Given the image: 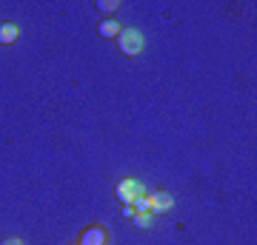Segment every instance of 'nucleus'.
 <instances>
[{
    "label": "nucleus",
    "instance_id": "1",
    "mask_svg": "<svg viewBox=\"0 0 257 245\" xmlns=\"http://www.w3.org/2000/svg\"><path fill=\"white\" fill-rule=\"evenodd\" d=\"M146 194V185L140 180H135V177H126V180L117 182V200L123 202V205H132V202L138 200V197H143Z\"/></svg>",
    "mask_w": 257,
    "mask_h": 245
},
{
    "label": "nucleus",
    "instance_id": "2",
    "mask_svg": "<svg viewBox=\"0 0 257 245\" xmlns=\"http://www.w3.org/2000/svg\"><path fill=\"white\" fill-rule=\"evenodd\" d=\"M117 46H120V52L123 55H140L143 52V35H140L138 29H123L117 35Z\"/></svg>",
    "mask_w": 257,
    "mask_h": 245
},
{
    "label": "nucleus",
    "instance_id": "3",
    "mask_svg": "<svg viewBox=\"0 0 257 245\" xmlns=\"http://www.w3.org/2000/svg\"><path fill=\"white\" fill-rule=\"evenodd\" d=\"M80 245H106V231H103L100 225L86 228L83 236H80Z\"/></svg>",
    "mask_w": 257,
    "mask_h": 245
},
{
    "label": "nucleus",
    "instance_id": "4",
    "mask_svg": "<svg viewBox=\"0 0 257 245\" xmlns=\"http://www.w3.org/2000/svg\"><path fill=\"white\" fill-rule=\"evenodd\" d=\"M172 205H175L172 194H157V197H152V214H163V211H169Z\"/></svg>",
    "mask_w": 257,
    "mask_h": 245
},
{
    "label": "nucleus",
    "instance_id": "5",
    "mask_svg": "<svg viewBox=\"0 0 257 245\" xmlns=\"http://www.w3.org/2000/svg\"><path fill=\"white\" fill-rule=\"evenodd\" d=\"M18 40V26L15 23H0V43H15Z\"/></svg>",
    "mask_w": 257,
    "mask_h": 245
},
{
    "label": "nucleus",
    "instance_id": "6",
    "mask_svg": "<svg viewBox=\"0 0 257 245\" xmlns=\"http://www.w3.org/2000/svg\"><path fill=\"white\" fill-rule=\"evenodd\" d=\"M123 29H120V23H117V18H109V20H103L100 23V35L103 37H117Z\"/></svg>",
    "mask_w": 257,
    "mask_h": 245
},
{
    "label": "nucleus",
    "instance_id": "7",
    "mask_svg": "<svg viewBox=\"0 0 257 245\" xmlns=\"http://www.w3.org/2000/svg\"><path fill=\"white\" fill-rule=\"evenodd\" d=\"M132 205H135V214H152V197H146V194L138 197Z\"/></svg>",
    "mask_w": 257,
    "mask_h": 245
},
{
    "label": "nucleus",
    "instance_id": "8",
    "mask_svg": "<svg viewBox=\"0 0 257 245\" xmlns=\"http://www.w3.org/2000/svg\"><path fill=\"white\" fill-rule=\"evenodd\" d=\"M135 225L138 228H152V222H155V214H135Z\"/></svg>",
    "mask_w": 257,
    "mask_h": 245
},
{
    "label": "nucleus",
    "instance_id": "9",
    "mask_svg": "<svg viewBox=\"0 0 257 245\" xmlns=\"http://www.w3.org/2000/svg\"><path fill=\"white\" fill-rule=\"evenodd\" d=\"M97 9H100V12H117L120 3H117V0H100V3H97Z\"/></svg>",
    "mask_w": 257,
    "mask_h": 245
},
{
    "label": "nucleus",
    "instance_id": "10",
    "mask_svg": "<svg viewBox=\"0 0 257 245\" xmlns=\"http://www.w3.org/2000/svg\"><path fill=\"white\" fill-rule=\"evenodd\" d=\"M123 217H128V219L135 217V205H123Z\"/></svg>",
    "mask_w": 257,
    "mask_h": 245
},
{
    "label": "nucleus",
    "instance_id": "11",
    "mask_svg": "<svg viewBox=\"0 0 257 245\" xmlns=\"http://www.w3.org/2000/svg\"><path fill=\"white\" fill-rule=\"evenodd\" d=\"M0 245H23V242H20V239H3Z\"/></svg>",
    "mask_w": 257,
    "mask_h": 245
}]
</instances>
